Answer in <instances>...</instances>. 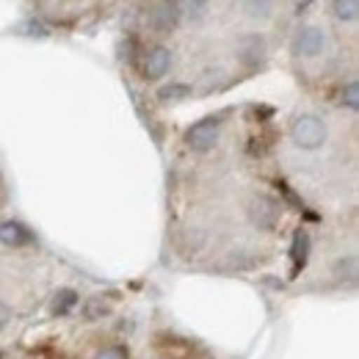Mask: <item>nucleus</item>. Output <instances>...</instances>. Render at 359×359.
I'll return each mask as SVG.
<instances>
[{
    "instance_id": "obj_1",
    "label": "nucleus",
    "mask_w": 359,
    "mask_h": 359,
    "mask_svg": "<svg viewBox=\"0 0 359 359\" xmlns=\"http://www.w3.org/2000/svg\"><path fill=\"white\" fill-rule=\"evenodd\" d=\"M290 138L302 149H318L326 141V125L315 114H299L290 122Z\"/></svg>"
},
{
    "instance_id": "obj_2",
    "label": "nucleus",
    "mask_w": 359,
    "mask_h": 359,
    "mask_svg": "<svg viewBox=\"0 0 359 359\" xmlns=\"http://www.w3.org/2000/svg\"><path fill=\"white\" fill-rule=\"evenodd\" d=\"M246 213H249V222L263 229V232H271L276 229L279 222H282V205L271 196V194H255L246 205Z\"/></svg>"
},
{
    "instance_id": "obj_9",
    "label": "nucleus",
    "mask_w": 359,
    "mask_h": 359,
    "mask_svg": "<svg viewBox=\"0 0 359 359\" xmlns=\"http://www.w3.org/2000/svg\"><path fill=\"white\" fill-rule=\"evenodd\" d=\"M307 255H310V235H307L304 229H299V232H296V238H293V249H290V257H293V271L304 269Z\"/></svg>"
},
{
    "instance_id": "obj_8",
    "label": "nucleus",
    "mask_w": 359,
    "mask_h": 359,
    "mask_svg": "<svg viewBox=\"0 0 359 359\" xmlns=\"http://www.w3.org/2000/svg\"><path fill=\"white\" fill-rule=\"evenodd\" d=\"M31 241H34L31 232L20 224V222H3L0 224V243H6L11 249H20V246H28Z\"/></svg>"
},
{
    "instance_id": "obj_15",
    "label": "nucleus",
    "mask_w": 359,
    "mask_h": 359,
    "mask_svg": "<svg viewBox=\"0 0 359 359\" xmlns=\"http://www.w3.org/2000/svg\"><path fill=\"white\" fill-rule=\"evenodd\" d=\"M188 94H191V89L182 86V83H172V86H166V89L158 91L161 102H175V100H182V97H188Z\"/></svg>"
},
{
    "instance_id": "obj_7",
    "label": "nucleus",
    "mask_w": 359,
    "mask_h": 359,
    "mask_svg": "<svg viewBox=\"0 0 359 359\" xmlns=\"http://www.w3.org/2000/svg\"><path fill=\"white\" fill-rule=\"evenodd\" d=\"M238 58H241V64H246V67L263 64V58H266V39L257 36V34L243 36V39L238 42Z\"/></svg>"
},
{
    "instance_id": "obj_11",
    "label": "nucleus",
    "mask_w": 359,
    "mask_h": 359,
    "mask_svg": "<svg viewBox=\"0 0 359 359\" xmlns=\"http://www.w3.org/2000/svg\"><path fill=\"white\" fill-rule=\"evenodd\" d=\"M75 304H78V293L69 290V287H64V290H58L53 296V313L55 315H67Z\"/></svg>"
},
{
    "instance_id": "obj_16",
    "label": "nucleus",
    "mask_w": 359,
    "mask_h": 359,
    "mask_svg": "<svg viewBox=\"0 0 359 359\" xmlns=\"http://www.w3.org/2000/svg\"><path fill=\"white\" fill-rule=\"evenodd\" d=\"M343 105H348L351 111H357L359 108V83L357 81H348V83L343 86Z\"/></svg>"
},
{
    "instance_id": "obj_12",
    "label": "nucleus",
    "mask_w": 359,
    "mask_h": 359,
    "mask_svg": "<svg viewBox=\"0 0 359 359\" xmlns=\"http://www.w3.org/2000/svg\"><path fill=\"white\" fill-rule=\"evenodd\" d=\"M243 11L252 20H269L273 11V0H243Z\"/></svg>"
},
{
    "instance_id": "obj_4",
    "label": "nucleus",
    "mask_w": 359,
    "mask_h": 359,
    "mask_svg": "<svg viewBox=\"0 0 359 359\" xmlns=\"http://www.w3.org/2000/svg\"><path fill=\"white\" fill-rule=\"evenodd\" d=\"M180 20H182V14H180V6L177 0H158L152 8H149V31L152 34H158V36H166V34H172V31H177Z\"/></svg>"
},
{
    "instance_id": "obj_14",
    "label": "nucleus",
    "mask_w": 359,
    "mask_h": 359,
    "mask_svg": "<svg viewBox=\"0 0 359 359\" xmlns=\"http://www.w3.org/2000/svg\"><path fill=\"white\" fill-rule=\"evenodd\" d=\"M108 310H111V302H105L102 296H94L83 304V318L86 320H100L102 315H108Z\"/></svg>"
},
{
    "instance_id": "obj_6",
    "label": "nucleus",
    "mask_w": 359,
    "mask_h": 359,
    "mask_svg": "<svg viewBox=\"0 0 359 359\" xmlns=\"http://www.w3.org/2000/svg\"><path fill=\"white\" fill-rule=\"evenodd\" d=\"M323 45H326V34H323L318 25H304V28L296 34L293 50H296V55H302V58H315V55L323 53Z\"/></svg>"
},
{
    "instance_id": "obj_5",
    "label": "nucleus",
    "mask_w": 359,
    "mask_h": 359,
    "mask_svg": "<svg viewBox=\"0 0 359 359\" xmlns=\"http://www.w3.org/2000/svg\"><path fill=\"white\" fill-rule=\"evenodd\" d=\"M172 67V50L163 45H155L149 47L144 53V61H141V72L147 81H161Z\"/></svg>"
},
{
    "instance_id": "obj_13",
    "label": "nucleus",
    "mask_w": 359,
    "mask_h": 359,
    "mask_svg": "<svg viewBox=\"0 0 359 359\" xmlns=\"http://www.w3.org/2000/svg\"><path fill=\"white\" fill-rule=\"evenodd\" d=\"M334 17L340 22H354L359 14V0H334Z\"/></svg>"
},
{
    "instance_id": "obj_17",
    "label": "nucleus",
    "mask_w": 359,
    "mask_h": 359,
    "mask_svg": "<svg viewBox=\"0 0 359 359\" xmlns=\"http://www.w3.org/2000/svg\"><path fill=\"white\" fill-rule=\"evenodd\" d=\"M94 359H128V348H122V346H108V348L97 351Z\"/></svg>"
},
{
    "instance_id": "obj_10",
    "label": "nucleus",
    "mask_w": 359,
    "mask_h": 359,
    "mask_svg": "<svg viewBox=\"0 0 359 359\" xmlns=\"http://www.w3.org/2000/svg\"><path fill=\"white\" fill-rule=\"evenodd\" d=\"M177 6H180V14L188 22H202L208 17V8H210L208 0H177Z\"/></svg>"
},
{
    "instance_id": "obj_18",
    "label": "nucleus",
    "mask_w": 359,
    "mask_h": 359,
    "mask_svg": "<svg viewBox=\"0 0 359 359\" xmlns=\"http://www.w3.org/2000/svg\"><path fill=\"white\" fill-rule=\"evenodd\" d=\"M6 320H8V307H6L3 302H0V326H3Z\"/></svg>"
},
{
    "instance_id": "obj_3",
    "label": "nucleus",
    "mask_w": 359,
    "mask_h": 359,
    "mask_svg": "<svg viewBox=\"0 0 359 359\" xmlns=\"http://www.w3.org/2000/svg\"><path fill=\"white\" fill-rule=\"evenodd\" d=\"M219 133H222V119L219 116H205L196 125H191V130L185 133V144L194 152H208V149L216 147Z\"/></svg>"
}]
</instances>
